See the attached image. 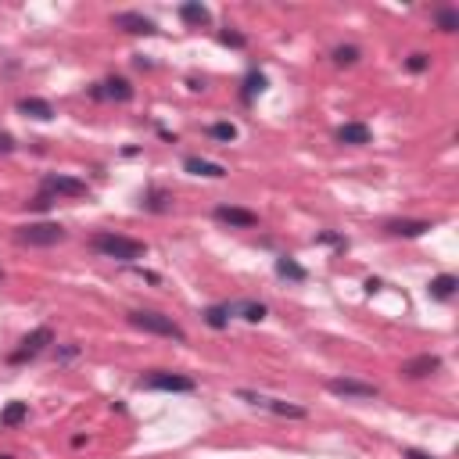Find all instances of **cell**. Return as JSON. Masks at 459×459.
Segmentation results:
<instances>
[{
    "mask_svg": "<svg viewBox=\"0 0 459 459\" xmlns=\"http://www.w3.org/2000/svg\"><path fill=\"white\" fill-rule=\"evenodd\" d=\"M90 251L101 259H115V262H140L148 259V244L133 241V237H122L115 230H101L90 237Z\"/></svg>",
    "mask_w": 459,
    "mask_h": 459,
    "instance_id": "obj_1",
    "label": "cell"
},
{
    "mask_svg": "<svg viewBox=\"0 0 459 459\" xmlns=\"http://www.w3.org/2000/svg\"><path fill=\"white\" fill-rule=\"evenodd\" d=\"M130 320V327H137V330H144V334H158V338H172V341H187V330L172 320V316H162V312H144V309H137V312H130L126 316Z\"/></svg>",
    "mask_w": 459,
    "mask_h": 459,
    "instance_id": "obj_2",
    "label": "cell"
},
{
    "mask_svg": "<svg viewBox=\"0 0 459 459\" xmlns=\"http://www.w3.org/2000/svg\"><path fill=\"white\" fill-rule=\"evenodd\" d=\"M14 241L29 244V248H54L65 241V226L61 223H29L14 230Z\"/></svg>",
    "mask_w": 459,
    "mask_h": 459,
    "instance_id": "obj_3",
    "label": "cell"
},
{
    "mask_svg": "<svg viewBox=\"0 0 459 459\" xmlns=\"http://www.w3.org/2000/svg\"><path fill=\"white\" fill-rule=\"evenodd\" d=\"M237 399H244L248 405H255V409H266V413L287 416V420H305L309 416L305 405H294V402H283V399H269V395H259V391H237Z\"/></svg>",
    "mask_w": 459,
    "mask_h": 459,
    "instance_id": "obj_4",
    "label": "cell"
},
{
    "mask_svg": "<svg viewBox=\"0 0 459 459\" xmlns=\"http://www.w3.org/2000/svg\"><path fill=\"white\" fill-rule=\"evenodd\" d=\"M140 388H148V391H180V395H191L198 384H194V377H183V373L151 370L148 377H140Z\"/></svg>",
    "mask_w": 459,
    "mask_h": 459,
    "instance_id": "obj_5",
    "label": "cell"
},
{
    "mask_svg": "<svg viewBox=\"0 0 459 459\" xmlns=\"http://www.w3.org/2000/svg\"><path fill=\"white\" fill-rule=\"evenodd\" d=\"M54 344V330L51 327H36L33 334H25L22 341H19V348L8 355L11 362H25V359H36V355H43L47 348Z\"/></svg>",
    "mask_w": 459,
    "mask_h": 459,
    "instance_id": "obj_6",
    "label": "cell"
},
{
    "mask_svg": "<svg viewBox=\"0 0 459 459\" xmlns=\"http://www.w3.org/2000/svg\"><path fill=\"white\" fill-rule=\"evenodd\" d=\"M43 194L47 198H83L86 194V183L75 180V176H61V172H51V176H43Z\"/></svg>",
    "mask_w": 459,
    "mask_h": 459,
    "instance_id": "obj_7",
    "label": "cell"
},
{
    "mask_svg": "<svg viewBox=\"0 0 459 459\" xmlns=\"http://www.w3.org/2000/svg\"><path fill=\"white\" fill-rule=\"evenodd\" d=\"M212 219H215V223H223V226H230V230H251V226H259V215L248 212V209H237V204H215Z\"/></svg>",
    "mask_w": 459,
    "mask_h": 459,
    "instance_id": "obj_8",
    "label": "cell"
},
{
    "mask_svg": "<svg viewBox=\"0 0 459 459\" xmlns=\"http://www.w3.org/2000/svg\"><path fill=\"white\" fill-rule=\"evenodd\" d=\"M112 25L122 29V33H130V36H151V33H158L154 19H148V14H140V11H119V14H112Z\"/></svg>",
    "mask_w": 459,
    "mask_h": 459,
    "instance_id": "obj_9",
    "label": "cell"
},
{
    "mask_svg": "<svg viewBox=\"0 0 459 459\" xmlns=\"http://www.w3.org/2000/svg\"><path fill=\"white\" fill-rule=\"evenodd\" d=\"M90 97L93 101H133V83L122 79V75H112V79H104V83L90 86Z\"/></svg>",
    "mask_w": 459,
    "mask_h": 459,
    "instance_id": "obj_10",
    "label": "cell"
},
{
    "mask_svg": "<svg viewBox=\"0 0 459 459\" xmlns=\"http://www.w3.org/2000/svg\"><path fill=\"white\" fill-rule=\"evenodd\" d=\"M327 388L341 395V399H377L381 395V388L377 384H362V381H352V377H334V381H327Z\"/></svg>",
    "mask_w": 459,
    "mask_h": 459,
    "instance_id": "obj_11",
    "label": "cell"
},
{
    "mask_svg": "<svg viewBox=\"0 0 459 459\" xmlns=\"http://www.w3.org/2000/svg\"><path fill=\"white\" fill-rule=\"evenodd\" d=\"M441 370V359L438 355H416V359H405L402 362V377L409 381H423V377H431Z\"/></svg>",
    "mask_w": 459,
    "mask_h": 459,
    "instance_id": "obj_12",
    "label": "cell"
},
{
    "mask_svg": "<svg viewBox=\"0 0 459 459\" xmlns=\"http://www.w3.org/2000/svg\"><path fill=\"white\" fill-rule=\"evenodd\" d=\"M334 140H338V144H348V148H362V144H370V140H373V133H370L366 122H344V126H338Z\"/></svg>",
    "mask_w": 459,
    "mask_h": 459,
    "instance_id": "obj_13",
    "label": "cell"
},
{
    "mask_svg": "<svg viewBox=\"0 0 459 459\" xmlns=\"http://www.w3.org/2000/svg\"><path fill=\"white\" fill-rule=\"evenodd\" d=\"M183 169L191 172V176H209V180H223L226 176V165H219V162H209V158H198V154H191L183 162Z\"/></svg>",
    "mask_w": 459,
    "mask_h": 459,
    "instance_id": "obj_14",
    "label": "cell"
},
{
    "mask_svg": "<svg viewBox=\"0 0 459 459\" xmlns=\"http://www.w3.org/2000/svg\"><path fill=\"white\" fill-rule=\"evenodd\" d=\"M456 291H459V276H452V273H441V276H434L431 283H427V294H431L434 302H449Z\"/></svg>",
    "mask_w": 459,
    "mask_h": 459,
    "instance_id": "obj_15",
    "label": "cell"
},
{
    "mask_svg": "<svg viewBox=\"0 0 459 459\" xmlns=\"http://www.w3.org/2000/svg\"><path fill=\"white\" fill-rule=\"evenodd\" d=\"M384 230L391 237H420V233L431 230V223H427V219H391Z\"/></svg>",
    "mask_w": 459,
    "mask_h": 459,
    "instance_id": "obj_16",
    "label": "cell"
},
{
    "mask_svg": "<svg viewBox=\"0 0 459 459\" xmlns=\"http://www.w3.org/2000/svg\"><path fill=\"white\" fill-rule=\"evenodd\" d=\"M180 19H183L187 25L201 29V25H209V22H212V11L204 8L201 0H187V4H180Z\"/></svg>",
    "mask_w": 459,
    "mask_h": 459,
    "instance_id": "obj_17",
    "label": "cell"
},
{
    "mask_svg": "<svg viewBox=\"0 0 459 459\" xmlns=\"http://www.w3.org/2000/svg\"><path fill=\"white\" fill-rule=\"evenodd\" d=\"M226 305H230V316H241L248 323H262L269 316V309L262 302H226Z\"/></svg>",
    "mask_w": 459,
    "mask_h": 459,
    "instance_id": "obj_18",
    "label": "cell"
},
{
    "mask_svg": "<svg viewBox=\"0 0 459 459\" xmlns=\"http://www.w3.org/2000/svg\"><path fill=\"white\" fill-rule=\"evenodd\" d=\"M19 112H22L25 119H40V122L54 119L51 101H40V97H22V101H19Z\"/></svg>",
    "mask_w": 459,
    "mask_h": 459,
    "instance_id": "obj_19",
    "label": "cell"
},
{
    "mask_svg": "<svg viewBox=\"0 0 459 459\" xmlns=\"http://www.w3.org/2000/svg\"><path fill=\"white\" fill-rule=\"evenodd\" d=\"M241 86H244V90H241V101H244V104H251V101H255L259 93L266 90V75H262L259 69H251V72L244 75V83H241Z\"/></svg>",
    "mask_w": 459,
    "mask_h": 459,
    "instance_id": "obj_20",
    "label": "cell"
},
{
    "mask_svg": "<svg viewBox=\"0 0 459 459\" xmlns=\"http://www.w3.org/2000/svg\"><path fill=\"white\" fill-rule=\"evenodd\" d=\"M29 420V402H11V405H4V413H0V427H19V423H25Z\"/></svg>",
    "mask_w": 459,
    "mask_h": 459,
    "instance_id": "obj_21",
    "label": "cell"
},
{
    "mask_svg": "<svg viewBox=\"0 0 459 459\" xmlns=\"http://www.w3.org/2000/svg\"><path fill=\"white\" fill-rule=\"evenodd\" d=\"M276 276H283V280H294V283H302L309 273H305V269L298 266L291 255H280V259H276Z\"/></svg>",
    "mask_w": 459,
    "mask_h": 459,
    "instance_id": "obj_22",
    "label": "cell"
},
{
    "mask_svg": "<svg viewBox=\"0 0 459 459\" xmlns=\"http://www.w3.org/2000/svg\"><path fill=\"white\" fill-rule=\"evenodd\" d=\"M434 25L441 29V33H456L459 29V11L456 8H438L434 11Z\"/></svg>",
    "mask_w": 459,
    "mask_h": 459,
    "instance_id": "obj_23",
    "label": "cell"
},
{
    "mask_svg": "<svg viewBox=\"0 0 459 459\" xmlns=\"http://www.w3.org/2000/svg\"><path fill=\"white\" fill-rule=\"evenodd\" d=\"M204 323H209L212 330H223L230 323V305L226 302L223 305H209V309H204Z\"/></svg>",
    "mask_w": 459,
    "mask_h": 459,
    "instance_id": "obj_24",
    "label": "cell"
},
{
    "mask_svg": "<svg viewBox=\"0 0 459 459\" xmlns=\"http://www.w3.org/2000/svg\"><path fill=\"white\" fill-rule=\"evenodd\" d=\"M330 58H334V65H355V61L362 58V51H359V47H352V43H341V47H334V54H330Z\"/></svg>",
    "mask_w": 459,
    "mask_h": 459,
    "instance_id": "obj_25",
    "label": "cell"
},
{
    "mask_svg": "<svg viewBox=\"0 0 459 459\" xmlns=\"http://www.w3.org/2000/svg\"><path fill=\"white\" fill-rule=\"evenodd\" d=\"M144 209H148V212H169V209H172V198H169L165 191H151V194L144 198Z\"/></svg>",
    "mask_w": 459,
    "mask_h": 459,
    "instance_id": "obj_26",
    "label": "cell"
},
{
    "mask_svg": "<svg viewBox=\"0 0 459 459\" xmlns=\"http://www.w3.org/2000/svg\"><path fill=\"white\" fill-rule=\"evenodd\" d=\"M209 137L219 140V144H230V140H237V126L233 122H215V126H209Z\"/></svg>",
    "mask_w": 459,
    "mask_h": 459,
    "instance_id": "obj_27",
    "label": "cell"
},
{
    "mask_svg": "<svg viewBox=\"0 0 459 459\" xmlns=\"http://www.w3.org/2000/svg\"><path fill=\"white\" fill-rule=\"evenodd\" d=\"M427 65H431V58H427V54H409V58H405V69H409V72H423Z\"/></svg>",
    "mask_w": 459,
    "mask_h": 459,
    "instance_id": "obj_28",
    "label": "cell"
},
{
    "mask_svg": "<svg viewBox=\"0 0 459 459\" xmlns=\"http://www.w3.org/2000/svg\"><path fill=\"white\" fill-rule=\"evenodd\" d=\"M219 40H223L226 47H244V43H248V40H244L241 33H233V29H230V25L223 29V33H219Z\"/></svg>",
    "mask_w": 459,
    "mask_h": 459,
    "instance_id": "obj_29",
    "label": "cell"
},
{
    "mask_svg": "<svg viewBox=\"0 0 459 459\" xmlns=\"http://www.w3.org/2000/svg\"><path fill=\"white\" fill-rule=\"evenodd\" d=\"M316 241H320V244H338V248H348V241H344V237H334V233H320Z\"/></svg>",
    "mask_w": 459,
    "mask_h": 459,
    "instance_id": "obj_30",
    "label": "cell"
},
{
    "mask_svg": "<svg viewBox=\"0 0 459 459\" xmlns=\"http://www.w3.org/2000/svg\"><path fill=\"white\" fill-rule=\"evenodd\" d=\"M11 148H14V137L11 133H0V154H8Z\"/></svg>",
    "mask_w": 459,
    "mask_h": 459,
    "instance_id": "obj_31",
    "label": "cell"
},
{
    "mask_svg": "<svg viewBox=\"0 0 459 459\" xmlns=\"http://www.w3.org/2000/svg\"><path fill=\"white\" fill-rule=\"evenodd\" d=\"M51 204H54L51 198H47V194H40V198L33 201V209H36V212H47V209H51Z\"/></svg>",
    "mask_w": 459,
    "mask_h": 459,
    "instance_id": "obj_32",
    "label": "cell"
},
{
    "mask_svg": "<svg viewBox=\"0 0 459 459\" xmlns=\"http://www.w3.org/2000/svg\"><path fill=\"white\" fill-rule=\"evenodd\" d=\"M405 459H434V456H427V452H416V449H405Z\"/></svg>",
    "mask_w": 459,
    "mask_h": 459,
    "instance_id": "obj_33",
    "label": "cell"
},
{
    "mask_svg": "<svg viewBox=\"0 0 459 459\" xmlns=\"http://www.w3.org/2000/svg\"><path fill=\"white\" fill-rule=\"evenodd\" d=\"M0 459H11V456H0Z\"/></svg>",
    "mask_w": 459,
    "mask_h": 459,
    "instance_id": "obj_34",
    "label": "cell"
}]
</instances>
